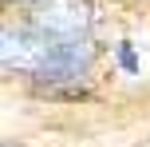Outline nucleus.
<instances>
[{
	"label": "nucleus",
	"mask_w": 150,
	"mask_h": 147,
	"mask_svg": "<svg viewBox=\"0 0 150 147\" xmlns=\"http://www.w3.org/2000/svg\"><path fill=\"white\" fill-rule=\"evenodd\" d=\"M32 24L47 40H83L91 12H87V0H36Z\"/></svg>",
	"instance_id": "1"
},
{
	"label": "nucleus",
	"mask_w": 150,
	"mask_h": 147,
	"mask_svg": "<svg viewBox=\"0 0 150 147\" xmlns=\"http://www.w3.org/2000/svg\"><path fill=\"white\" fill-rule=\"evenodd\" d=\"M87 68H91V44L87 40H52L36 80H47V84H55V80H83Z\"/></svg>",
	"instance_id": "2"
},
{
	"label": "nucleus",
	"mask_w": 150,
	"mask_h": 147,
	"mask_svg": "<svg viewBox=\"0 0 150 147\" xmlns=\"http://www.w3.org/2000/svg\"><path fill=\"white\" fill-rule=\"evenodd\" d=\"M119 60L127 64V68H134V56H130V48H119Z\"/></svg>",
	"instance_id": "3"
}]
</instances>
